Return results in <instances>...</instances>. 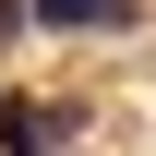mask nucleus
Masks as SVG:
<instances>
[{"mask_svg": "<svg viewBox=\"0 0 156 156\" xmlns=\"http://www.w3.org/2000/svg\"><path fill=\"white\" fill-rule=\"evenodd\" d=\"M72 144V108H48V96H0V156H60Z\"/></svg>", "mask_w": 156, "mask_h": 156, "instance_id": "1", "label": "nucleus"}, {"mask_svg": "<svg viewBox=\"0 0 156 156\" xmlns=\"http://www.w3.org/2000/svg\"><path fill=\"white\" fill-rule=\"evenodd\" d=\"M36 24H60V36L72 24H132V0H36Z\"/></svg>", "mask_w": 156, "mask_h": 156, "instance_id": "2", "label": "nucleus"}, {"mask_svg": "<svg viewBox=\"0 0 156 156\" xmlns=\"http://www.w3.org/2000/svg\"><path fill=\"white\" fill-rule=\"evenodd\" d=\"M24 24H36V0H0V36H24Z\"/></svg>", "mask_w": 156, "mask_h": 156, "instance_id": "3", "label": "nucleus"}]
</instances>
